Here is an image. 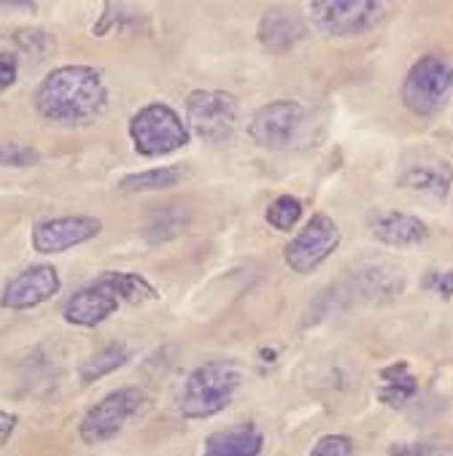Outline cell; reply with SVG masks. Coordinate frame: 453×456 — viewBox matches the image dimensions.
Here are the masks:
<instances>
[{
  "mask_svg": "<svg viewBox=\"0 0 453 456\" xmlns=\"http://www.w3.org/2000/svg\"><path fill=\"white\" fill-rule=\"evenodd\" d=\"M340 240L343 235L337 222L327 214H316L284 248L287 265L295 273H313L321 262H327L337 251Z\"/></svg>",
  "mask_w": 453,
  "mask_h": 456,
  "instance_id": "9",
  "label": "cell"
},
{
  "mask_svg": "<svg viewBox=\"0 0 453 456\" xmlns=\"http://www.w3.org/2000/svg\"><path fill=\"white\" fill-rule=\"evenodd\" d=\"M103 224L93 216H60L46 219L33 230V248L38 254H60L78 243L93 240L101 235Z\"/></svg>",
  "mask_w": 453,
  "mask_h": 456,
  "instance_id": "12",
  "label": "cell"
},
{
  "mask_svg": "<svg viewBox=\"0 0 453 456\" xmlns=\"http://www.w3.org/2000/svg\"><path fill=\"white\" fill-rule=\"evenodd\" d=\"M187 122L206 143H224L238 125V101L222 89H198L187 101Z\"/></svg>",
  "mask_w": 453,
  "mask_h": 456,
  "instance_id": "8",
  "label": "cell"
},
{
  "mask_svg": "<svg viewBox=\"0 0 453 456\" xmlns=\"http://www.w3.org/2000/svg\"><path fill=\"white\" fill-rule=\"evenodd\" d=\"M397 181L402 190L413 195H421L429 200H445L453 184V170L448 159L421 149V151H408L400 159Z\"/></svg>",
  "mask_w": 453,
  "mask_h": 456,
  "instance_id": "10",
  "label": "cell"
},
{
  "mask_svg": "<svg viewBox=\"0 0 453 456\" xmlns=\"http://www.w3.org/2000/svg\"><path fill=\"white\" fill-rule=\"evenodd\" d=\"M264 445L262 432L254 424H235L214 432L206 440L203 456H259Z\"/></svg>",
  "mask_w": 453,
  "mask_h": 456,
  "instance_id": "17",
  "label": "cell"
},
{
  "mask_svg": "<svg viewBox=\"0 0 453 456\" xmlns=\"http://www.w3.org/2000/svg\"><path fill=\"white\" fill-rule=\"evenodd\" d=\"M305 38V25L295 12L270 9L259 22V41L267 52L287 54Z\"/></svg>",
  "mask_w": 453,
  "mask_h": 456,
  "instance_id": "16",
  "label": "cell"
},
{
  "mask_svg": "<svg viewBox=\"0 0 453 456\" xmlns=\"http://www.w3.org/2000/svg\"><path fill=\"white\" fill-rule=\"evenodd\" d=\"M17 81V57L14 54H0V93L9 89Z\"/></svg>",
  "mask_w": 453,
  "mask_h": 456,
  "instance_id": "27",
  "label": "cell"
},
{
  "mask_svg": "<svg viewBox=\"0 0 453 456\" xmlns=\"http://www.w3.org/2000/svg\"><path fill=\"white\" fill-rule=\"evenodd\" d=\"M453 95V62L426 54L410 65L402 81V103L416 117H434Z\"/></svg>",
  "mask_w": 453,
  "mask_h": 456,
  "instance_id": "3",
  "label": "cell"
},
{
  "mask_svg": "<svg viewBox=\"0 0 453 456\" xmlns=\"http://www.w3.org/2000/svg\"><path fill=\"white\" fill-rule=\"evenodd\" d=\"M14 429H17V416H12V413H6V411H0V448H4V445L12 440Z\"/></svg>",
  "mask_w": 453,
  "mask_h": 456,
  "instance_id": "28",
  "label": "cell"
},
{
  "mask_svg": "<svg viewBox=\"0 0 453 456\" xmlns=\"http://www.w3.org/2000/svg\"><path fill=\"white\" fill-rule=\"evenodd\" d=\"M41 162V154L17 141H0V165L4 167H33Z\"/></svg>",
  "mask_w": 453,
  "mask_h": 456,
  "instance_id": "24",
  "label": "cell"
},
{
  "mask_svg": "<svg viewBox=\"0 0 453 456\" xmlns=\"http://www.w3.org/2000/svg\"><path fill=\"white\" fill-rule=\"evenodd\" d=\"M146 408V392L138 387H122L106 395L95 408H89L81 421V440L86 445H101L117 437L130 419H135Z\"/></svg>",
  "mask_w": 453,
  "mask_h": 456,
  "instance_id": "7",
  "label": "cell"
},
{
  "mask_svg": "<svg viewBox=\"0 0 453 456\" xmlns=\"http://www.w3.org/2000/svg\"><path fill=\"white\" fill-rule=\"evenodd\" d=\"M127 359H130V354H127L125 346H117V343H114V346H106L103 351L93 354V356H89V359L81 364V368H78L81 384H95L98 379H103V376L119 370Z\"/></svg>",
  "mask_w": 453,
  "mask_h": 456,
  "instance_id": "22",
  "label": "cell"
},
{
  "mask_svg": "<svg viewBox=\"0 0 453 456\" xmlns=\"http://www.w3.org/2000/svg\"><path fill=\"white\" fill-rule=\"evenodd\" d=\"M426 287L445 300L453 297V267L450 270H432L429 279H426Z\"/></svg>",
  "mask_w": 453,
  "mask_h": 456,
  "instance_id": "26",
  "label": "cell"
},
{
  "mask_svg": "<svg viewBox=\"0 0 453 456\" xmlns=\"http://www.w3.org/2000/svg\"><path fill=\"white\" fill-rule=\"evenodd\" d=\"M187 227H190V211L170 203V206H159L149 214L143 232H146L149 243H165L181 232H187Z\"/></svg>",
  "mask_w": 453,
  "mask_h": 456,
  "instance_id": "18",
  "label": "cell"
},
{
  "mask_svg": "<svg viewBox=\"0 0 453 456\" xmlns=\"http://www.w3.org/2000/svg\"><path fill=\"white\" fill-rule=\"evenodd\" d=\"M308 17L321 36L329 38H351L373 30L386 6L376 0H313L308 6Z\"/></svg>",
  "mask_w": 453,
  "mask_h": 456,
  "instance_id": "6",
  "label": "cell"
},
{
  "mask_svg": "<svg viewBox=\"0 0 453 456\" xmlns=\"http://www.w3.org/2000/svg\"><path fill=\"white\" fill-rule=\"evenodd\" d=\"M300 216H303V203L297 198H292V195L276 198L273 203L267 206V214H264L267 224L276 227L279 232H292L297 227Z\"/></svg>",
  "mask_w": 453,
  "mask_h": 456,
  "instance_id": "23",
  "label": "cell"
},
{
  "mask_svg": "<svg viewBox=\"0 0 453 456\" xmlns=\"http://www.w3.org/2000/svg\"><path fill=\"white\" fill-rule=\"evenodd\" d=\"M60 292V276L52 265H33L14 276L0 295V305L12 311H28Z\"/></svg>",
  "mask_w": 453,
  "mask_h": 456,
  "instance_id": "11",
  "label": "cell"
},
{
  "mask_svg": "<svg viewBox=\"0 0 453 456\" xmlns=\"http://www.w3.org/2000/svg\"><path fill=\"white\" fill-rule=\"evenodd\" d=\"M370 232L376 240L386 243V246H418L429 238V227L413 216V214H402V211H381L370 219Z\"/></svg>",
  "mask_w": 453,
  "mask_h": 456,
  "instance_id": "15",
  "label": "cell"
},
{
  "mask_svg": "<svg viewBox=\"0 0 453 456\" xmlns=\"http://www.w3.org/2000/svg\"><path fill=\"white\" fill-rule=\"evenodd\" d=\"M98 281H101L103 287H109L119 300L133 303V305L146 303V300H157V289H154L146 279L135 276V273H117V270H109V273H103V276H101Z\"/></svg>",
  "mask_w": 453,
  "mask_h": 456,
  "instance_id": "20",
  "label": "cell"
},
{
  "mask_svg": "<svg viewBox=\"0 0 453 456\" xmlns=\"http://www.w3.org/2000/svg\"><path fill=\"white\" fill-rule=\"evenodd\" d=\"M36 111L52 125L81 127L95 122L109 106L103 76L89 65L54 68L33 95Z\"/></svg>",
  "mask_w": 453,
  "mask_h": 456,
  "instance_id": "1",
  "label": "cell"
},
{
  "mask_svg": "<svg viewBox=\"0 0 453 456\" xmlns=\"http://www.w3.org/2000/svg\"><path fill=\"white\" fill-rule=\"evenodd\" d=\"M130 138L138 154L162 157L184 149L190 143V130L170 106L151 103L130 119Z\"/></svg>",
  "mask_w": 453,
  "mask_h": 456,
  "instance_id": "5",
  "label": "cell"
},
{
  "mask_svg": "<svg viewBox=\"0 0 453 456\" xmlns=\"http://www.w3.org/2000/svg\"><path fill=\"white\" fill-rule=\"evenodd\" d=\"M119 308V297L103 287L101 281H95L93 287H86L81 292H76L65 308H62V316L68 324H76V327H98L103 324L114 311Z\"/></svg>",
  "mask_w": 453,
  "mask_h": 456,
  "instance_id": "13",
  "label": "cell"
},
{
  "mask_svg": "<svg viewBox=\"0 0 453 456\" xmlns=\"http://www.w3.org/2000/svg\"><path fill=\"white\" fill-rule=\"evenodd\" d=\"M238 387V368L227 362H206L187 376L178 395V408L187 419H211L232 403Z\"/></svg>",
  "mask_w": 453,
  "mask_h": 456,
  "instance_id": "2",
  "label": "cell"
},
{
  "mask_svg": "<svg viewBox=\"0 0 453 456\" xmlns=\"http://www.w3.org/2000/svg\"><path fill=\"white\" fill-rule=\"evenodd\" d=\"M353 289L370 303H386L402 295L405 273L392 262H368L353 273Z\"/></svg>",
  "mask_w": 453,
  "mask_h": 456,
  "instance_id": "14",
  "label": "cell"
},
{
  "mask_svg": "<svg viewBox=\"0 0 453 456\" xmlns=\"http://www.w3.org/2000/svg\"><path fill=\"white\" fill-rule=\"evenodd\" d=\"M311 117L303 103L297 101H276L262 106L251 122H248V135L254 143L262 149L273 151H289L300 146L308 138Z\"/></svg>",
  "mask_w": 453,
  "mask_h": 456,
  "instance_id": "4",
  "label": "cell"
},
{
  "mask_svg": "<svg viewBox=\"0 0 453 456\" xmlns=\"http://www.w3.org/2000/svg\"><path fill=\"white\" fill-rule=\"evenodd\" d=\"M181 178H184V170L181 167H151L143 173L125 175L119 181V190L122 192H159V190L175 187Z\"/></svg>",
  "mask_w": 453,
  "mask_h": 456,
  "instance_id": "21",
  "label": "cell"
},
{
  "mask_svg": "<svg viewBox=\"0 0 453 456\" xmlns=\"http://www.w3.org/2000/svg\"><path fill=\"white\" fill-rule=\"evenodd\" d=\"M308 456H353V443L345 435H324Z\"/></svg>",
  "mask_w": 453,
  "mask_h": 456,
  "instance_id": "25",
  "label": "cell"
},
{
  "mask_svg": "<svg viewBox=\"0 0 453 456\" xmlns=\"http://www.w3.org/2000/svg\"><path fill=\"white\" fill-rule=\"evenodd\" d=\"M381 376H384V387L378 389V400L392 405V408L405 405L418 392V384H416V379H413V373L405 362L392 364V368H386Z\"/></svg>",
  "mask_w": 453,
  "mask_h": 456,
  "instance_id": "19",
  "label": "cell"
},
{
  "mask_svg": "<svg viewBox=\"0 0 453 456\" xmlns=\"http://www.w3.org/2000/svg\"><path fill=\"white\" fill-rule=\"evenodd\" d=\"M38 4H33V0H22V4H0V12H36Z\"/></svg>",
  "mask_w": 453,
  "mask_h": 456,
  "instance_id": "29",
  "label": "cell"
}]
</instances>
